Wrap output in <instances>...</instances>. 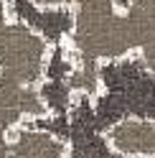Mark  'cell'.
<instances>
[{
  "label": "cell",
  "mask_w": 155,
  "mask_h": 158,
  "mask_svg": "<svg viewBox=\"0 0 155 158\" xmlns=\"http://www.w3.org/2000/svg\"><path fill=\"white\" fill-rule=\"evenodd\" d=\"M8 13L38 31L51 46L66 44L76 26V13L71 5H38L36 0H8Z\"/></svg>",
  "instance_id": "6da1fadb"
},
{
  "label": "cell",
  "mask_w": 155,
  "mask_h": 158,
  "mask_svg": "<svg viewBox=\"0 0 155 158\" xmlns=\"http://www.w3.org/2000/svg\"><path fill=\"white\" fill-rule=\"evenodd\" d=\"M104 140L114 153L127 158H155V120L122 117L104 130Z\"/></svg>",
  "instance_id": "7a4b0ae2"
},
{
  "label": "cell",
  "mask_w": 155,
  "mask_h": 158,
  "mask_svg": "<svg viewBox=\"0 0 155 158\" xmlns=\"http://www.w3.org/2000/svg\"><path fill=\"white\" fill-rule=\"evenodd\" d=\"M8 158H71V156H69V143L64 138L23 123L10 133Z\"/></svg>",
  "instance_id": "3957f363"
},
{
  "label": "cell",
  "mask_w": 155,
  "mask_h": 158,
  "mask_svg": "<svg viewBox=\"0 0 155 158\" xmlns=\"http://www.w3.org/2000/svg\"><path fill=\"white\" fill-rule=\"evenodd\" d=\"M38 92H41V97H43V102H46L51 115H69L71 112L76 94L66 82H48V79H43L38 84Z\"/></svg>",
  "instance_id": "277c9868"
}]
</instances>
